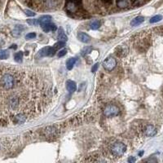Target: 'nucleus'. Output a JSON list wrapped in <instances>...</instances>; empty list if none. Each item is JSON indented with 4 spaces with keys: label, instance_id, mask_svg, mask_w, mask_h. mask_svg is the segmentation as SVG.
I'll return each instance as SVG.
<instances>
[{
    "label": "nucleus",
    "instance_id": "obj_2",
    "mask_svg": "<svg viewBox=\"0 0 163 163\" xmlns=\"http://www.w3.org/2000/svg\"><path fill=\"white\" fill-rule=\"evenodd\" d=\"M126 145L122 143H115L112 146L111 151L113 155H115L116 157H121L122 155L124 154V153L126 152Z\"/></svg>",
    "mask_w": 163,
    "mask_h": 163
},
{
    "label": "nucleus",
    "instance_id": "obj_9",
    "mask_svg": "<svg viewBox=\"0 0 163 163\" xmlns=\"http://www.w3.org/2000/svg\"><path fill=\"white\" fill-rule=\"evenodd\" d=\"M157 133V131L155 129V127L152 125H149L145 128V135L147 136H153Z\"/></svg>",
    "mask_w": 163,
    "mask_h": 163
},
{
    "label": "nucleus",
    "instance_id": "obj_30",
    "mask_svg": "<svg viewBox=\"0 0 163 163\" xmlns=\"http://www.w3.org/2000/svg\"><path fill=\"white\" fill-rule=\"evenodd\" d=\"M157 32L160 34H163V26L160 27V28H157Z\"/></svg>",
    "mask_w": 163,
    "mask_h": 163
},
{
    "label": "nucleus",
    "instance_id": "obj_28",
    "mask_svg": "<svg viewBox=\"0 0 163 163\" xmlns=\"http://www.w3.org/2000/svg\"><path fill=\"white\" fill-rule=\"evenodd\" d=\"M98 67H99V64L98 63H96L94 66L92 67V69H91V72L92 73H95L96 70H97V69H98Z\"/></svg>",
    "mask_w": 163,
    "mask_h": 163
},
{
    "label": "nucleus",
    "instance_id": "obj_13",
    "mask_svg": "<svg viewBox=\"0 0 163 163\" xmlns=\"http://www.w3.org/2000/svg\"><path fill=\"white\" fill-rule=\"evenodd\" d=\"M58 39L60 41H67V36L65 35V34L64 33V31L62 29H59V31H58Z\"/></svg>",
    "mask_w": 163,
    "mask_h": 163
},
{
    "label": "nucleus",
    "instance_id": "obj_10",
    "mask_svg": "<svg viewBox=\"0 0 163 163\" xmlns=\"http://www.w3.org/2000/svg\"><path fill=\"white\" fill-rule=\"evenodd\" d=\"M42 29H43V31L44 32H49V31H55V30H56V26L54 25V24H52V23H51V22H49V23H47V24H46L45 25H43L42 27Z\"/></svg>",
    "mask_w": 163,
    "mask_h": 163
},
{
    "label": "nucleus",
    "instance_id": "obj_4",
    "mask_svg": "<svg viewBox=\"0 0 163 163\" xmlns=\"http://www.w3.org/2000/svg\"><path fill=\"white\" fill-rule=\"evenodd\" d=\"M117 62L113 58H107V59L103 62V67L106 69L107 71H112L116 67Z\"/></svg>",
    "mask_w": 163,
    "mask_h": 163
},
{
    "label": "nucleus",
    "instance_id": "obj_18",
    "mask_svg": "<svg viewBox=\"0 0 163 163\" xmlns=\"http://www.w3.org/2000/svg\"><path fill=\"white\" fill-rule=\"evenodd\" d=\"M161 19H162V17L161 15H155V17L151 18L149 21H150V23H156V22L160 21Z\"/></svg>",
    "mask_w": 163,
    "mask_h": 163
},
{
    "label": "nucleus",
    "instance_id": "obj_17",
    "mask_svg": "<svg viewBox=\"0 0 163 163\" xmlns=\"http://www.w3.org/2000/svg\"><path fill=\"white\" fill-rule=\"evenodd\" d=\"M22 59H23V52H19L17 53H15V61L21 63V62L22 61Z\"/></svg>",
    "mask_w": 163,
    "mask_h": 163
},
{
    "label": "nucleus",
    "instance_id": "obj_3",
    "mask_svg": "<svg viewBox=\"0 0 163 163\" xmlns=\"http://www.w3.org/2000/svg\"><path fill=\"white\" fill-rule=\"evenodd\" d=\"M120 109L116 105H108L104 110V114L108 118L114 117L119 114Z\"/></svg>",
    "mask_w": 163,
    "mask_h": 163
},
{
    "label": "nucleus",
    "instance_id": "obj_1",
    "mask_svg": "<svg viewBox=\"0 0 163 163\" xmlns=\"http://www.w3.org/2000/svg\"><path fill=\"white\" fill-rule=\"evenodd\" d=\"M0 83H1V86L4 88L5 90H10V89L13 88L15 87V79L13 75L10 74V73H5V74L2 77Z\"/></svg>",
    "mask_w": 163,
    "mask_h": 163
},
{
    "label": "nucleus",
    "instance_id": "obj_14",
    "mask_svg": "<svg viewBox=\"0 0 163 163\" xmlns=\"http://www.w3.org/2000/svg\"><path fill=\"white\" fill-rule=\"evenodd\" d=\"M76 60H77L76 58H70V59H69L67 60V62H66V67H67V69H69V70H70V69H73V65H74V64L76 63Z\"/></svg>",
    "mask_w": 163,
    "mask_h": 163
},
{
    "label": "nucleus",
    "instance_id": "obj_8",
    "mask_svg": "<svg viewBox=\"0 0 163 163\" xmlns=\"http://www.w3.org/2000/svg\"><path fill=\"white\" fill-rule=\"evenodd\" d=\"M27 117L24 113H18L15 115V117L14 118V122L17 124H22L26 121Z\"/></svg>",
    "mask_w": 163,
    "mask_h": 163
},
{
    "label": "nucleus",
    "instance_id": "obj_32",
    "mask_svg": "<svg viewBox=\"0 0 163 163\" xmlns=\"http://www.w3.org/2000/svg\"><path fill=\"white\" fill-rule=\"evenodd\" d=\"M11 48H14V49H15V48H17V45H12V46H11Z\"/></svg>",
    "mask_w": 163,
    "mask_h": 163
},
{
    "label": "nucleus",
    "instance_id": "obj_21",
    "mask_svg": "<svg viewBox=\"0 0 163 163\" xmlns=\"http://www.w3.org/2000/svg\"><path fill=\"white\" fill-rule=\"evenodd\" d=\"M48 51H49V47H44L43 49H42L39 52V55L41 56H48Z\"/></svg>",
    "mask_w": 163,
    "mask_h": 163
},
{
    "label": "nucleus",
    "instance_id": "obj_6",
    "mask_svg": "<svg viewBox=\"0 0 163 163\" xmlns=\"http://www.w3.org/2000/svg\"><path fill=\"white\" fill-rule=\"evenodd\" d=\"M66 89L68 90V91L69 92H74L76 91V89H77V85L72 80H68L66 81Z\"/></svg>",
    "mask_w": 163,
    "mask_h": 163
},
{
    "label": "nucleus",
    "instance_id": "obj_12",
    "mask_svg": "<svg viewBox=\"0 0 163 163\" xmlns=\"http://www.w3.org/2000/svg\"><path fill=\"white\" fill-rule=\"evenodd\" d=\"M143 21H144V18H143V17H137L131 21V26H137L139 25H140L141 23H143Z\"/></svg>",
    "mask_w": 163,
    "mask_h": 163
},
{
    "label": "nucleus",
    "instance_id": "obj_5",
    "mask_svg": "<svg viewBox=\"0 0 163 163\" xmlns=\"http://www.w3.org/2000/svg\"><path fill=\"white\" fill-rule=\"evenodd\" d=\"M77 38H78L81 42H84V43H87V42L91 41L90 36L83 32H78V34H77Z\"/></svg>",
    "mask_w": 163,
    "mask_h": 163
},
{
    "label": "nucleus",
    "instance_id": "obj_7",
    "mask_svg": "<svg viewBox=\"0 0 163 163\" xmlns=\"http://www.w3.org/2000/svg\"><path fill=\"white\" fill-rule=\"evenodd\" d=\"M51 20H52L51 15H42V17H41L39 19H38V22H39V25L42 27L43 25H45L46 24L51 22Z\"/></svg>",
    "mask_w": 163,
    "mask_h": 163
},
{
    "label": "nucleus",
    "instance_id": "obj_25",
    "mask_svg": "<svg viewBox=\"0 0 163 163\" xmlns=\"http://www.w3.org/2000/svg\"><path fill=\"white\" fill-rule=\"evenodd\" d=\"M36 37V34L35 33H29L25 36L26 39H32V38H34Z\"/></svg>",
    "mask_w": 163,
    "mask_h": 163
},
{
    "label": "nucleus",
    "instance_id": "obj_15",
    "mask_svg": "<svg viewBox=\"0 0 163 163\" xmlns=\"http://www.w3.org/2000/svg\"><path fill=\"white\" fill-rule=\"evenodd\" d=\"M100 25H101V21H99V20H96V21H94L91 23L90 25V27L91 29H98Z\"/></svg>",
    "mask_w": 163,
    "mask_h": 163
},
{
    "label": "nucleus",
    "instance_id": "obj_27",
    "mask_svg": "<svg viewBox=\"0 0 163 163\" xmlns=\"http://www.w3.org/2000/svg\"><path fill=\"white\" fill-rule=\"evenodd\" d=\"M25 13L28 17H34V15H35V13H34V11L29 10H25Z\"/></svg>",
    "mask_w": 163,
    "mask_h": 163
},
{
    "label": "nucleus",
    "instance_id": "obj_24",
    "mask_svg": "<svg viewBox=\"0 0 163 163\" xmlns=\"http://www.w3.org/2000/svg\"><path fill=\"white\" fill-rule=\"evenodd\" d=\"M67 1H69V3H72L77 6H79L81 4V0H67Z\"/></svg>",
    "mask_w": 163,
    "mask_h": 163
},
{
    "label": "nucleus",
    "instance_id": "obj_26",
    "mask_svg": "<svg viewBox=\"0 0 163 163\" xmlns=\"http://www.w3.org/2000/svg\"><path fill=\"white\" fill-rule=\"evenodd\" d=\"M66 53H67V51H66V50H65V49H63V50H61V51H60L59 52H58L57 56H58V57H62V56H64Z\"/></svg>",
    "mask_w": 163,
    "mask_h": 163
},
{
    "label": "nucleus",
    "instance_id": "obj_22",
    "mask_svg": "<svg viewBox=\"0 0 163 163\" xmlns=\"http://www.w3.org/2000/svg\"><path fill=\"white\" fill-rule=\"evenodd\" d=\"M56 49L55 47H49V51H48V56H52L56 54Z\"/></svg>",
    "mask_w": 163,
    "mask_h": 163
},
{
    "label": "nucleus",
    "instance_id": "obj_23",
    "mask_svg": "<svg viewBox=\"0 0 163 163\" xmlns=\"http://www.w3.org/2000/svg\"><path fill=\"white\" fill-rule=\"evenodd\" d=\"M91 51V47H85L83 51H81V56H86L87 54H88L89 52H90Z\"/></svg>",
    "mask_w": 163,
    "mask_h": 163
},
{
    "label": "nucleus",
    "instance_id": "obj_20",
    "mask_svg": "<svg viewBox=\"0 0 163 163\" xmlns=\"http://www.w3.org/2000/svg\"><path fill=\"white\" fill-rule=\"evenodd\" d=\"M27 23L30 25H39V22H38V20H36V19H30V20H27Z\"/></svg>",
    "mask_w": 163,
    "mask_h": 163
},
{
    "label": "nucleus",
    "instance_id": "obj_31",
    "mask_svg": "<svg viewBox=\"0 0 163 163\" xmlns=\"http://www.w3.org/2000/svg\"><path fill=\"white\" fill-rule=\"evenodd\" d=\"M102 1L105 3H112V0H102Z\"/></svg>",
    "mask_w": 163,
    "mask_h": 163
},
{
    "label": "nucleus",
    "instance_id": "obj_29",
    "mask_svg": "<svg viewBox=\"0 0 163 163\" xmlns=\"http://www.w3.org/2000/svg\"><path fill=\"white\" fill-rule=\"evenodd\" d=\"M135 158L134 157H130L129 158H128V162H130V163H132V162H135Z\"/></svg>",
    "mask_w": 163,
    "mask_h": 163
},
{
    "label": "nucleus",
    "instance_id": "obj_11",
    "mask_svg": "<svg viewBox=\"0 0 163 163\" xmlns=\"http://www.w3.org/2000/svg\"><path fill=\"white\" fill-rule=\"evenodd\" d=\"M24 29H25V28L22 25H17L15 28L12 30L11 34H12L14 37H19L21 34L22 30H24Z\"/></svg>",
    "mask_w": 163,
    "mask_h": 163
},
{
    "label": "nucleus",
    "instance_id": "obj_19",
    "mask_svg": "<svg viewBox=\"0 0 163 163\" xmlns=\"http://www.w3.org/2000/svg\"><path fill=\"white\" fill-rule=\"evenodd\" d=\"M64 46H65V42H64V41H60V42H56V43L55 44V46H54V47H55V48L56 49V51H57L58 49L63 48Z\"/></svg>",
    "mask_w": 163,
    "mask_h": 163
},
{
    "label": "nucleus",
    "instance_id": "obj_16",
    "mask_svg": "<svg viewBox=\"0 0 163 163\" xmlns=\"http://www.w3.org/2000/svg\"><path fill=\"white\" fill-rule=\"evenodd\" d=\"M9 57V52L7 50H1L0 51V60H6Z\"/></svg>",
    "mask_w": 163,
    "mask_h": 163
}]
</instances>
